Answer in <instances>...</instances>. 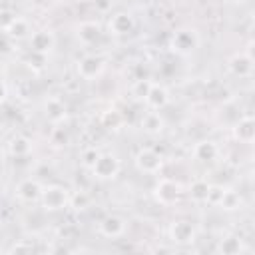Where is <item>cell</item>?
<instances>
[{"label":"cell","mask_w":255,"mask_h":255,"mask_svg":"<svg viewBox=\"0 0 255 255\" xmlns=\"http://www.w3.org/2000/svg\"><path fill=\"white\" fill-rule=\"evenodd\" d=\"M70 191L64 185L52 183V185H42L40 193V205L44 211H62L70 205Z\"/></svg>","instance_id":"cell-1"},{"label":"cell","mask_w":255,"mask_h":255,"mask_svg":"<svg viewBox=\"0 0 255 255\" xmlns=\"http://www.w3.org/2000/svg\"><path fill=\"white\" fill-rule=\"evenodd\" d=\"M90 169H92V173H94L96 179H100V181H112V179L118 177V173L122 169V163H120L118 155H114V153H98V157L90 165Z\"/></svg>","instance_id":"cell-2"},{"label":"cell","mask_w":255,"mask_h":255,"mask_svg":"<svg viewBox=\"0 0 255 255\" xmlns=\"http://www.w3.org/2000/svg\"><path fill=\"white\" fill-rule=\"evenodd\" d=\"M169 48L177 56H189L199 48V34L191 28H181L171 36Z\"/></svg>","instance_id":"cell-3"},{"label":"cell","mask_w":255,"mask_h":255,"mask_svg":"<svg viewBox=\"0 0 255 255\" xmlns=\"http://www.w3.org/2000/svg\"><path fill=\"white\" fill-rule=\"evenodd\" d=\"M181 193H183L181 185H179L175 179H171V177H161V179H157V183H155V187H153V197H155V201H157L159 205H163V207H169V205L177 203L179 197H181Z\"/></svg>","instance_id":"cell-4"},{"label":"cell","mask_w":255,"mask_h":255,"mask_svg":"<svg viewBox=\"0 0 255 255\" xmlns=\"http://www.w3.org/2000/svg\"><path fill=\"white\" fill-rule=\"evenodd\" d=\"M133 161H135V167L141 173H147V175H155L163 167V155L159 151H155L153 147H141V149H137Z\"/></svg>","instance_id":"cell-5"},{"label":"cell","mask_w":255,"mask_h":255,"mask_svg":"<svg viewBox=\"0 0 255 255\" xmlns=\"http://www.w3.org/2000/svg\"><path fill=\"white\" fill-rule=\"evenodd\" d=\"M104 68H106V62H104V58L98 56V54H84V56L76 62V74H78L82 80H88V82L100 78L102 72H104Z\"/></svg>","instance_id":"cell-6"},{"label":"cell","mask_w":255,"mask_h":255,"mask_svg":"<svg viewBox=\"0 0 255 255\" xmlns=\"http://www.w3.org/2000/svg\"><path fill=\"white\" fill-rule=\"evenodd\" d=\"M167 233H169V239L173 243H177V245H189V243H193L197 239V227H195V223L191 219H175V221H171Z\"/></svg>","instance_id":"cell-7"},{"label":"cell","mask_w":255,"mask_h":255,"mask_svg":"<svg viewBox=\"0 0 255 255\" xmlns=\"http://www.w3.org/2000/svg\"><path fill=\"white\" fill-rule=\"evenodd\" d=\"M28 42H30V52L48 56L54 50V46H56V34L50 28H42V30L32 32Z\"/></svg>","instance_id":"cell-8"},{"label":"cell","mask_w":255,"mask_h":255,"mask_svg":"<svg viewBox=\"0 0 255 255\" xmlns=\"http://www.w3.org/2000/svg\"><path fill=\"white\" fill-rule=\"evenodd\" d=\"M126 229H128V221L122 215H106L98 223V233L106 239H118L126 233Z\"/></svg>","instance_id":"cell-9"},{"label":"cell","mask_w":255,"mask_h":255,"mask_svg":"<svg viewBox=\"0 0 255 255\" xmlns=\"http://www.w3.org/2000/svg\"><path fill=\"white\" fill-rule=\"evenodd\" d=\"M143 102H145V106H147L149 110L159 112V110H163V108L169 104V90H167L165 86H161V84L149 82V88H147V92H145Z\"/></svg>","instance_id":"cell-10"},{"label":"cell","mask_w":255,"mask_h":255,"mask_svg":"<svg viewBox=\"0 0 255 255\" xmlns=\"http://www.w3.org/2000/svg\"><path fill=\"white\" fill-rule=\"evenodd\" d=\"M133 28H135L133 16L129 12H124V10L112 14V18L108 20V30L114 36H128V34L133 32Z\"/></svg>","instance_id":"cell-11"},{"label":"cell","mask_w":255,"mask_h":255,"mask_svg":"<svg viewBox=\"0 0 255 255\" xmlns=\"http://www.w3.org/2000/svg\"><path fill=\"white\" fill-rule=\"evenodd\" d=\"M76 38L82 46H94L102 38V26L94 20H84L76 26Z\"/></svg>","instance_id":"cell-12"},{"label":"cell","mask_w":255,"mask_h":255,"mask_svg":"<svg viewBox=\"0 0 255 255\" xmlns=\"http://www.w3.org/2000/svg\"><path fill=\"white\" fill-rule=\"evenodd\" d=\"M227 68L237 78H251V74H253V58H251L249 52H237L235 56L229 58Z\"/></svg>","instance_id":"cell-13"},{"label":"cell","mask_w":255,"mask_h":255,"mask_svg":"<svg viewBox=\"0 0 255 255\" xmlns=\"http://www.w3.org/2000/svg\"><path fill=\"white\" fill-rule=\"evenodd\" d=\"M40 193H42V185L38 179L34 177H24L22 181H18L16 185V197L24 203H34L40 201Z\"/></svg>","instance_id":"cell-14"},{"label":"cell","mask_w":255,"mask_h":255,"mask_svg":"<svg viewBox=\"0 0 255 255\" xmlns=\"http://www.w3.org/2000/svg\"><path fill=\"white\" fill-rule=\"evenodd\" d=\"M191 153H193L195 161L211 163V161H215V159L221 155V149H219V145H217L213 139H201V141H197V143L193 145Z\"/></svg>","instance_id":"cell-15"},{"label":"cell","mask_w":255,"mask_h":255,"mask_svg":"<svg viewBox=\"0 0 255 255\" xmlns=\"http://www.w3.org/2000/svg\"><path fill=\"white\" fill-rule=\"evenodd\" d=\"M233 135L239 143H251L255 137V122L251 116H241L233 124Z\"/></svg>","instance_id":"cell-16"},{"label":"cell","mask_w":255,"mask_h":255,"mask_svg":"<svg viewBox=\"0 0 255 255\" xmlns=\"http://www.w3.org/2000/svg\"><path fill=\"white\" fill-rule=\"evenodd\" d=\"M139 126H141V129H143L145 133H149V135H159V133L163 131V128H165V122H163V118L159 116V112L149 110V112H145V114L141 116Z\"/></svg>","instance_id":"cell-17"},{"label":"cell","mask_w":255,"mask_h":255,"mask_svg":"<svg viewBox=\"0 0 255 255\" xmlns=\"http://www.w3.org/2000/svg\"><path fill=\"white\" fill-rule=\"evenodd\" d=\"M209 191H211V183L207 179H193L187 187V195L193 203H207L209 199Z\"/></svg>","instance_id":"cell-18"},{"label":"cell","mask_w":255,"mask_h":255,"mask_svg":"<svg viewBox=\"0 0 255 255\" xmlns=\"http://www.w3.org/2000/svg\"><path fill=\"white\" fill-rule=\"evenodd\" d=\"M6 34L10 36V40H12V42L26 40V38H30V34H32L30 22H28L26 18H22V16H16V18L12 20V24L6 28Z\"/></svg>","instance_id":"cell-19"},{"label":"cell","mask_w":255,"mask_h":255,"mask_svg":"<svg viewBox=\"0 0 255 255\" xmlns=\"http://www.w3.org/2000/svg\"><path fill=\"white\" fill-rule=\"evenodd\" d=\"M44 114H46V118L50 122L58 124V122H62L66 118V104L60 98H54L52 96V98H48L44 102Z\"/></svg>","instance_id":"cell-20"},{"label":"cell","mask_w":255,"mask_h":255,"mask_svg":"<svg viewBox=\"0 0 255 255\" xmlns=\"http://www.w3.org/2000/svg\"><path fill=\"white\" fill-rule=\"evenodd\" d=\"M8 151H10L14 157H26V155L32 151V139L26 137V135H16V137L10 139Z\"/></svg>","instance_id":"cell-21"},{"label":"cell","mask_w":255,"mask_h":255,"mask_svg":"<svg viewBox=\"0 0 255 255\" xmlns=\"http://www.w3.org/2000/svg\"><path fill=\"white\" fill-rule=\"evenodd\" d=\"M217 251L223 253V255H237V253L243 251V239L241 237H235V235L223 237L217 243Z\"/></svg>","instance_id":"cell-22"},{"label":"cell","mask_w":255,"mask_h":255,"mask_svg":"<svg viewBox=\"0 0 255 255\" xmlns=\"http://www.w3.org/2000/svg\"><path fill=\"white\" fill-rule=\"evenodd\" d=\"M217 207H221V209H225V211H235V209H239V207H241V197H239V193L233 191V189H225V187H223V191H221V195H219V201H217Z\"/></svg>","instance_id":"cell-23"},{"label":"cell","mask_w":255,"mask_h":255,"mask_svg":"<svg viewBox=\"0 0 255 255\" xmlns=\"http://www.w3.org/2000/svg\"><path fill=\"white\" fill-rule=\"evenodd\" d=\"M102 120H104V124H106L110 129H118V128L124 124V116H122L118 110H108Z\"/></svg>","instance_id":"cell-24"},{"label":"cell","mask_w":255,"mask_h":255,"mask_svg":"<svg viewBox=\"0 0 255 255\" xmlns=\"http://www.w3.org/2000/svg\"><path fill=\"white\" fill-rule=\"evenodd\" d=\"M147 88H149V80H137V82L133 84V88H131V94H133L137 100H141V102H143Z\"/></svg>","instance_id":"cell-25"},{"label":"cell","mask_w":255,"mask_h":255,"mask_svg":"<svg viewBox=\"0 0 255 255\" xmlns=\"http://www.w3.org/2000/svg\"><path fill=\"white\" fill-rule=\"evenodd\" d=\"M18 14H14L12 10H8V8H0V30H6L10 24H12V20L16 18Z\"/></svg>","instance_id":"cell-26"},{"label":"cell","mask_w":255,"mask_h":255,"mask_svg":"<svg viewBox=\"0 0 255 255\" xmlns=\"http://www.w3.org/2000/svg\"><path fill=\"white\" fill-rule=\"evenodd\" d=\"M10 36L6 34V30H0V52H6L10 48Z\"/></svg>","instance_id":"cell-27"},{"label":"cell","mask_w":255,"mask_h":255,"mask_svg":"<svg viewBox=\"0 0 255 255\" xmlns=\"http://www.w3.org/2000/svg\"><path fill=\"white\" fill-rule=\"evenodd\" d=\"M6 98H8V88H6V84L0 80V106L6 102Z\"/></svg>","instance_id":"cell-28"},{"label":"cell","mask_w":255,"mask_h":255,"mask_svg":"<svg viewBox=\"0 0 255 255\" xmlns=\"http://www.w3.org/2000/svg\"><path fill=\"white\" fill-rule=\"evenodd\" d=\"M227 4H243V2H247V0H225Z\"/></svg>","instance_id":"cell-29"},{"label":"cell","mask_w":255,"mask_h":255,"mask_svg":"<svg viewBox=\"0 0 255 255\" xmlns=\"http://www.w3.org/2000/svg\"><path fill=\"white\" fill-rule=\"evenodd\" d=\"M2 147H4V143H2V139H0V151H2Z\"/></svg>","instance_id":"cell-30"}]
</instances>
